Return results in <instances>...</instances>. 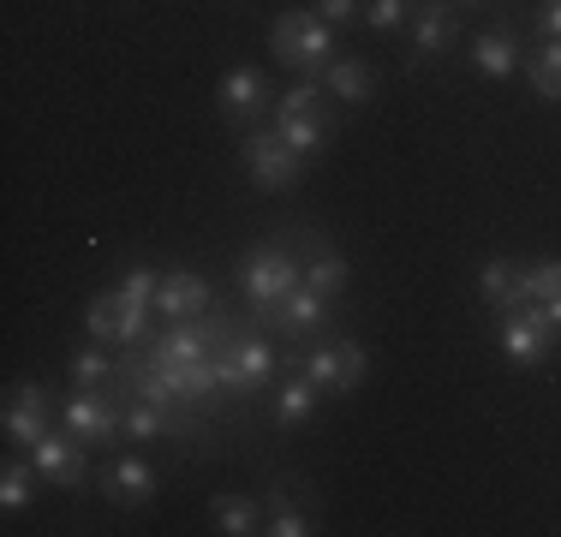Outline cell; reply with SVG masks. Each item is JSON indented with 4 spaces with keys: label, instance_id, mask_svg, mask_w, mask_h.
Wrapping results in <instances>:
<instances>
[{
    "label": "cell",
    "instance_id": "cell-1",
    "mask_svg": "<svg viewBox=\"0 0 561 537\" xmlns=\"http://www.w3.org/2000/svg\"><path fill=\"white\" fill-rule=\"evenodd\" d=\"M299 281H305V268H299V245H293V233L263 239V245H251L245 258H239V293H245L251 322H257V329H270L275 305L287 299Z\"/></svg>",
    "mask_w": 561,
    "mask_h": 537
},
{
    "label": "cell",
    "instance_id": "cell-2",
    "mask_svg": "<svg viewBox=\"0 0 561 537\" xmlns=\"http://www.w3.org/2000/svg\"><path fill=\"white\" fill-rule=\"evenodd\" d=\"M270 48L280 66H293L299 78H317L329 60H335V24L311 7H293L270 24Z\"/></svg>",
    "mask_w": 561,
    "mask_h": 537
},
{
    "label": "cell",
    "instance_id": "cell-3",
    "mask_svg": "<svg viewBox=\"0 0 561 537\" xmlns=\"http://www.w3.org/2000/svg\"><path fill=\"white\" fill-rule=\"evenodd\" d=\"M227 334H233V322L227 317H180L168 322V334H156L150 341V365L162 370H180V365H204V358H216L227 346Z\"/></svg>",
    "mask_w": 561,
    "mask_h": 537
},
{
    "label": "cell",
    "instance_id": "cell-4",
    "mask_svg": "<svg viewBox=\"0 0 561 537\" xmlns=\"http://www.w3.org/2000/svg\"><path fill=\"white\" fill-rule=\"evenodd\" d=\"M216 370H221V388L227 395H257L263 382H275V346L263 341L257 329H233L227 334V346L216 353Z\"/></svg>",
    "mask_w": 561,
    "mask_h": 537
},
{
    "label": "cell",
    "instance_id": "cell-5",
    "mask_svg": "<svg viewBox=\"0 0 561 537\" xmlns=\"http://www.w3.org/2000/svg\"><path fill=\"white\" fill-rule=\"evenodd\" d=\"M370 358L358 341H346V334H329V341H317L311 353H305V376H311L323 395H353L358 382H365Z\"/></svg>",
    "mask_w": 561,
    "mask_h": 537
},
{
    "label": "cell",
    "instance_id": "cell-6",
    "mask_svg": "<svg viewBox=\"0 0 561 537\" xmlns=\"http://www.w3.org/2000/svg\"><path fill=\"white\" fill-rule=\"evenodd\" d=\"M239 161H245L251 185H263V192H287L293 180H299L305 156L293 150L280 132H245V144H239Z\"/></svg>",
    "mask_w": 561,
    "mask_h": 537
},
{
    "label": "cell",
    "instance_id": "cell-7",
    "mask_svg": "<svg viewBox=\"0 0 561 537\" xmlns=\"http://www.w3.org/2000/svg\"><path fill=\"white\" fill-rule=\"evenodd\" d=\"M496 346H502V358L507 365H543L550 358V346H556V329L543 322L538 305H519V311H507L502 317V329H496Z\"/></svg>",
    "mask_w": 561,
    "mask_h": 537
},
{
    "label": "cell",
    "instance_id": "cell-8",
    "mask_svg": "<svg viewBox=\"0 0 561 537\" xmlns=\"http://www.w3.org/2000/svg\"><path fill=\"white\" fill-rule=\"evenodd\" d=\"M454 36H460V7H448V0H419V12L407 19L412 66H419V60H443V54L454 48Z\"/></svg>",
    "mask_w": 561,
    "mask_h": 537
},
{
    "label": "cell",
    "instance_id": "cell-9",
    "mask_svg": "<svg viewBox=\"0 0 561 537\" xmlns=\"http://www.w3.org/2000/svg\"><path fill=\"white\" fill-rule=\"evenodd\" d=\"M119 419H126V407H119L114 395H96V388H78V395L66 400V412H60V424L72 430L84 448L114 442V436H119Z\"/></svg>",
    "mask_w": 561,
    "mask_h": 537
},
{
    "label": "cell",
    "instance_id": "cell-10",
    "mask_svg": "<svg viewBox=\"0 0 561 537\" xmlns=\"http://www.w3.org/2000/svg\"><path fill=\"white\" fill-rule=\"evenodd\" d=\"M216 107L227 126H257L270 114V78H263V66H233L216 90Z\"/></svg>",
    "mask_w": 561,
    "mask_h": 537
},
{
    "label": "cell",
    "instance_id": "cell-11",
    "mask_svg": "<svg viewBox=\"0 0 561 537\" xmlns=\"http://www.w3.org/2000/svg\"><path fill=\"white\" fill-rule=\"evenodd\" d=\"M144 311H150V305H131L126 293L114 287V293H96V299H90L84 329L108 346H138L144 341Z\"/></svg>",
    "mask_w": 561,
    "mask_h": 537
},
{
    "label": "cell",
    "instance_id": "cell-12",
    "mask_svg": "<svg viewBox=\"0 0 561 537\" xmlns=\"http://www.w3.org/2000/svg\"><path fill=\"white\" fill-rule=\"evenodd\" d=\"M270 329L275 334H287V341H305V334H323V329H335V305H329V293H317V287H293L287 299L275 305V317H270Z\"/></svg>",
    "mask_w": 561,
    "mask_h": 537
},
{
    "label": "cell",
    "instance_id": "cell-13",
    "mask_svg": "<svg viewBox=\"0 0 561 537\" xmlns=\"http://www.w3.org/2000/svg\"><path fill=\"white\" fill-rule=\"evenodd\" d=\"M0 430H7L12 448L31 454L36 442L48 436V395H43V388H36V382H19V388H12V395H7V412H0Z\"/></svg>",
    "mask_w": 561,
    "mask_h": 537
},
{
    "label": "cell",
    "instance_id": "cell-14",
    "mask_svg": "<svg viewBox=\"0 0 561 537\" xmlns=\"http://www.w3.org/2000/svg\"><path fill=\"white\" fill-rule=\"evenodd\" d=\"M31 466L48 483H60V490H84V478H90L84 472V442H78L72 430H66V436H60V430H48V436L31 448Z\"/></svg>",
    "mask_w": 561,
    "mask_h": 537
},
{
    "label": "cell",
    "instance_id": "cell-15",
    "mask_svg": "<svg viewBox=\"0 0 561 537\" xmlns=\"http://www.w3.org/2000/svg\"><path fill=\"white\" fill-rule=\"evenodd\" d=\"M209 305H216V287H209L197 268H162V287H156V311L168 322L180 317H204Z\"/></svg>",
    "mask_w": 561,
    "mask_h": 537
},
{
    "label": "cell",
    "instance_id": "cell-16",
    "mask_svg": "<svg viewBox=\"0 0 561 537\" xmlns=\"http://www.w3.org/2000/svg\"><path fill=\"white\" fill-rule=\"evenodd\" d=\"M293 245H299V268H305V287H317V293H346V258L329 239H317V233H293Z\"/></svg>",
    "mask_w": 561,
    "mask_h": 537
},
{
    "label": "cell",
    "instance_id": "cell-17",
    "mask_svg": "<svg viewBox=\"0 0 561 537\" xmlns=\"http://www.w3.org/2000/svg\"><path fill=\"white\" fill-rule=\"evenodd\" d=\"M478 293H484V305L490 311H519L526 305V263H514V258H490L484 268H478Z\"/></svg>",
    "mask_w": 561,
    "mask_h": 537
},
{
    "label": "cell",
    "instance_id": "cell-18",
    "mask_svg": "<svg viewBox=\"0 0 561 537\" xmlns=\"http://www.w3.org/2000/svg\"><path fill=\"white\" fill-rule=\"evenodd\" d=\"M102 495L119 507H144L156 495V466L138 460V454H131V460H114L108 472H102Z\"/></svg>",
    "mask_w": 561,
    "mask_h": 537
},
{
    "label": "cell",
    "instance_id": "cell-19",
    "mask_svg": "<svg viewBox=\"0 0 561 537\" xmlns=\"http://www.w3.org/2000/svg\"><path fill=\"white\" fill-rule=\"evenodd\" d=\"M472 60H478V72H484L490 84L514 78L519 72V36H514V24H490V31L472 43Z\"/></svg>",
    "mask_w": 561,
    "mask_h": 537
},
{
    "label": "cell",
    "instance_id": "cell-20",
    "mask_svg": "<svg viewBox=\"0 0 561 537\" xmlns=\"http://www.w3.org/2000/svg\"><path fill=\"white\" fill-rule=\"evenodd\" d=\"M275 132L299 156H323L329 138H335V114H323V107H311V114H275Z\"/></svg>",
    "mask_w": 561,
    "mask_h": 537
},
{
    "label": "cell",
    "instance_id": "cell-21",
    "mask_svg": "<svg viewBox=\"0 0 561 537\" xmlns=\"http://www.w3.org/2000/svg\"><path fill=\"white\" fill-rule=\"evenodd\" d=\"M323 407V388L311 382V376H287V382H275V424L280 430H299V424H311V412Z\"/></svg>",
    "mask_w": 561,
    "mask_h": 537
},
{
    "label": "cell",
    "instance_id": "cell-22",
    "mask_svg": "<svg viewBox=\"0 0 561 537\" xmlns=\"http://www.w3.org/2000/svg\"><path fill=\"white\" fill-rule=\"evenodd\" d=\"M323 84H329V96H341L346 107L377 96V72H370V60H346V54H335V60L323 66Z\"/></svg>",
    "mask_w": 561,
    "mask_h": 537
},
{
    "label": "cell",
    "instance_id": "cell-23",
    "mask_svg": "<svg viewBox=\"0 0 561 537\" xmlns=\"http://www.w3.org/2000/svg\"><path fill=\"white\" fill-rule=\"evenodd\" d=\"M119 436H131V442L180 436V412H162V407H150V400H131L126 419H119Z\"/></svg>",
    "mask_w": 561,
    "mask_h": 537
},
{
    "label": "cell",
    "instance_id": "cell-24",
    "mask_svg": "<svg viewBox=\"0 0 561 537\" xmlns=\"http://www.w3.org/2000/svg\"><path fill=\"white\" fill-rule=\"evenodd\" d=\"M36 466L31 460H7L0 466V507H7V514H24V507L36 502Z\"/></svg>",
    "mask_w": 561,
    "mask_h": 537
},
{
    "label": "cell",
    "instance_id": "cell-25",
    "mask_svg": "<svg viewBox=\"0 0 561 537\" xmlns=\"http://www.w3.org/2000/svg\"><path fill=\"white\" fill-rule=\"evenodd\" d=\"M216 532L221 537H251L263 532V507L251 495H216Z\"/></svg>",
    "mask_w": 561,
    "mask_h": 537
},
{
    "label": "cell",
    "instance_id": "cell-26",
    "mask_svg": "<svg viewBox=\"0 0 561 537\" xmlns=\"http://www.w3.org/2000/svg\"><path fill=\"white\" fill-rule=\"evenodd\" d=\"M526 78H531V90H538V102H561V43H543L531 54Z\"/></svg>",
    "mask_w": 561,
    "mask_h": 537
},
{
    "label": "cell",
    "instance_id": "cell-27",
    "mask_svg": "<svg viewBox=\"0 0 561 537\" xmlns=\"http://www.w3.org/2000/svg\"><path fill=\"white\" fill-rule=\"evenodd\" d=\"M263 532H270V537H305V532H311V519H305V507H299V502H293V490H275V495H270Z\"/></svg>",
    "mask_w": 561,
    "mask_h": 537
},
{
    "label": "cell",
    "instance_id": "cell-28",
    "mask_svg": "<svg viewBox=\"0 0 561 537\" xmlns=\"http://www.w3.org/2000/svg\"><path fill=\"white\" fill-rule=\"evenodd\" d=\"M66 370H72V382H78V388L119 382V365H114L108 353H96V346H78V353H72V365H66Z\"/></svg>",
    "mask_w": 561,
    "mask_h": 537
},
{
    "label": "cell",
    "instance_id": "cell-29",
    "mask_svg": "<svg viewBox=\"0 0 561 537\" xmlns=\"http://www.w3.org/2000/svg\"><path fill=\"white\" fill-rule=\"evenodd\" d=\"M412 12H419V0H370V7L358 12V19H365L370 31H382V36H389V31H400V24L412 19Z\"/></svg>",
    "mask_w": 561,
    "mask_h": 537
},
{
    "label": "cell",
    "instance_id": "cell-30",
    "mask_svg": "<svg viewBox=\"0 0 561 537\" xmlns=\"http://www.w3.org/2000/svg\"><path fill=\"white\" fill-rule=\"evenodd\" d=\"M561 293V263H526V305H543Z\"/></svg>",
    "mask_w": 561,
    "mask_h": 537
},
{
    "label": "cell",
    "instance_id": "cell-31",
    "mask_svg": "<svg viewBox=\"0 0 561 537\" xmlns=\"http://www.w3.org/2000/svg\"><path fill=\"white\" fill-rule=\"evenodd\" d=\"M311 107H323V90H317L311 78H299V84H293V90H280L275 114H311Z\"/></svg>",
    "mask_w": 561,
    "mask_h": 537
},
{
    "label": "cell",
    "instance_id": "cell-32",
    "mask_svg": "<svg viewBox=\"0 0 561 537\" xmlns=\"http://www.w3.org/2000/svg\"><path fill=\"white\" fill-rule=\"evenodd\" d=\"M311 12H323L329 24H358L365 7H358V0H311Z\"/></svg>",
    "mask_w": 561,
    "mask_h": 537
},
{
    "label": "cell",
    "instance_id": "cell-33",
    "mask_svg": "<svg viewBox=\"0 0 561 537\" xmlns=\"http://www.w3.org/2000/svg\"><path fill=\"white\" fill-rule=\"evenodd\" d=\"M538 31L543 43H561V0H538Z\"/></svg>",
    "mask_w": 561,
    "mask_h": 537
},
{
    "label": "cell",
    "instance_id": "cell-34",
    "mask_svg": "<svg viewBox=\"0 0 561 537\" xmlns=\"http://www.w3.org/2000/svg\"><path fill=\"white\" fill-rule=\"evenodd\" d=\"M538 311H543V322H550V329L561 334V293H556V299H543V305H538Z\"/></svg>",
    "mask_w": 561,
    "mask_h": 537
},
{
    "label": "cell",
    "instance_id": "cell-35",
    "mask_svg": "<svg viewBox=\"0 0 561 537\" xmlns=\"http://www.w3.org/2000/svg\"><path fill=\"white\" fill-rule=\"evenodd\" d=\"M448 7H484V0H448Z\"/></svg>",
    "mask_w": 561,
    "mask_h": 537
}]
</instances>
